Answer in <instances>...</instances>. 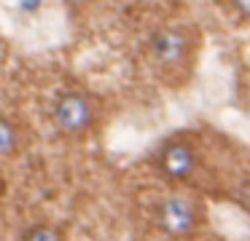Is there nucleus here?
Wrapping results in <instances>:
<instances>
[{"label":"nucleus","instance_id":"1","mask_svg":"<svg viewBox=\"0 0 250 241\" xmlns=\"http://www.w3.org/2000/svg\"><path fill=\"white\" fill-rule=\"evenodd\" d=\"M207 222L205 204L191 193H169L156 206V225L169 239H191Z\"/></svg>","mask_w":250,"mask_h":241},{"label":"nucleus","instance_id":"2","mask_svg":"<svg viewBox=\"0 0 250 241\" xmlns=\"http://www.w3.org/2000/svg\"><path fill=\"white\" fill-rule=\"evenodd\" d=\"M54 123L62 134L81 137L92 129L94 123V105L81 91H67L57 99L54 105Z\"/></svg>","mask_w":250,"mask_h":241},{"label":"nucleus","instance_id":"3","mask_svg":"<svg viewBox=\"0 0 250 241\" xmlns=\"http://www.w3.org/2000/svg\"><path fill=\"white\" fill-rule=\"evenodd\" d=\"M148 51L151 59L164 70H180L186 67L191 56V40L183 30H175V27H164V30L153 32L151 43H148Z\"/></svg>","mask_w":250,"mask_h":241},{"label":"nucleus","instance_id":"4","mask_svg":"<svg viewBox=\"0 0 250 241\" xmlns=\"http://www.w3.org/2000/svg\"><path fill=\"white\" fill-rule=\"evenodd\" d=\"M159 169L172 182H188L199 171V153L191 142L175 139V142L164 145L159 153Z\"/></svg>","mask_w":250,"mask_h":241},{"label":"nucleus","instance_id":"5","mask_svg":"<svg viewBox=\"0 0 250 241\" xmlns=\"http://www.w3.org/2000/svg\"><path fill=\"white\" fill-rule=\"evenodd\" d=\"M19 148V131L11 121L6 118H0V158H8L14 155Z\"/></svg>","mask_w":250,"mask_h":241},{"label":"nucleus","instance_id":"6","mask_svg":"<svg viewBox=\"0 0 250 241\" xmlns=\"http://www.w3.org/2000/svg\"><path fill=\"white\" fill-rule=\"evenodd\" d=\"M22 241H65V236L57 228H51V225H35V228H30L24 233Z\"/></svg>","mask_w":250,"mask_h":241},{"label":"nucleus","instance_id":"7","mask_svg":"<svg viewBox=\"0 0 250 241\" xmlns=\"http://www.w3.org/2000/svg\"><path fill=\"white\" fill-rule=\"evenodd\" d=\"M41 5H43V0H19V14H38Z\"/></svg>","mask_w":250,"mask_h":241},{"label":"nucleus","instance_id":"8","mask_svg":"<svg viewBox=\"0 0 250 241\" xmlns=\"http://www.w3.org/2000/svg\"><path fill=\"white\" fill-rule=\"evenodd\" d=\"M231 3H234V8H237L239 14L250 16V0H231Z\"/></svg>","mask_w":250,"mask_h":241},{"label":"nucleus","instance_id":"9","mask_svg":"<svg viewBox=\"0 0 250 241\" xmlns=\"http://www.w3.org/2000/svg\"><path fill=\"white\" fill-rule=\"evenodd\" d=\"M65 3H67V5H83L86 0H65Z\"/></svg>","mask_w":250,"mask_h":241}]
</instances>
